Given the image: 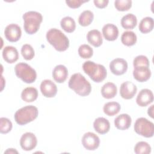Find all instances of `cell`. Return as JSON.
I'll list each match as a JSON object with an SVG mask.
<instances>
[{
	"label": "cell",
	"mask_w": 154,
	"mask_h": 154,
	"mask_svg": "<svg viewBox=\"0 0 154 154\" xmlns=\"http://www.w3.org/2000/svg\"><path fill=\"white\" fill-rule=\"evenodd\" d=\"M46 37L49 43L57 51H65L69 46V40L67 37L57 28H51L48 31Z\"/></svg>",
	"instance_id": "obj_1"
},
{
	"label": "cell",
	"mask_w": 154,
	"mask_h": 154,
	"mask_svg": "<svg viewBox=\"0 0 154 154\" xmlns=\"http://www.w3.org/2000/svg\"><path fill=\"white\" fill-rule=\"evenodd\" d=\"M69 87L81 96H88L91 91L90 82L79 73L71 76L69 81Z\"/></svg>",
	"instance_id": "obj_2"
},
{
	"label": "cell",
	"mask_w": 154,
	"mask_h": 154,
	"mask_svg": "<svg viewBox=\"0 0 154 154\" xmlns=\"http://www.w3.org/2000/svg\"><path fill=\"white\" fill-rule=\"evenodd\" d=\"M84 72L95 82L103 81L107 75L105 67L100 64H96L91 61H87L82 64Z\"/></svg>",
	"instance_id": "obj_3"
},
{
	"label": "cell",
	"mask_w": 154,
	"mask_h": 154,
	"mask_svg": "<svg viewBox=\"0 0 154 154\" xmlns=\"http://www.w3.org/2000/svg\"><path fill=\"white\" fill-rule=\"evenodd\" d=\"M22 17L24 21L23 28L25 32L28 34L37 32L43 20L41 13L35 11H29L24 13Z\"/></svg>",
	"instance_id": "obj_4"
},
{
	"label": "cell",
	"mask_w": 154,
	"mask_h": 154,
	"mask_svg": "<svg viewBox=\"0 0 154 154\" xmlns=\"http://www.w3.org/2000/svg\"><path fill=\"white\" fill-rule=\"evenodd\" d=\"M38 114V111L37 107L34 105H28L16 111L14 118L18 125H25L34 120Z\"/></svg>",
	"instance_id": "obj_5"
},
{
	"label": "cell",
	"mask_w": 154,
	"mask_h": 154,
	"mask_svg": "<svg viewBox=\"0 0 154 154\" xmlns=\"http://www.w3.org/2000/svg\"><path fill=\"white\" fill-rule=\"evenodd\" d=\"M14 72L17 78L27 84L34 82L37 78L35 70L25 63H17L14 67Z\"/></svg>",
	"instance_id": "obj_6"
},
{
	"label": "cell",
	"mask_w": 154,
	"mask_h": 154,
	"mask_svg": "<svg viewBox=\"0 0 154 154\" xmlns=\"http://www.w3.org/2000/svg\"><path fill=\"white\" fill-rule=\"evenodd\" d=\"M135 132L143 137L150 138L154 134L153 123L144 117L137 119L134 124Z\"/></svg>",
	"instance_id": "obj_7"
},
{
	"label": "cell",
	"mask_w": 154,
	"mask_h": 154,
	"mask_svg": "<svg viewBox=\"0 0 154 154\" xmlns=\"http://www.w3.org/2000/svg\"><path fill=\"white\" fill-rule=\"evenodd\" d=\"M82 144L87 150H94L99 146L100 140L94 133L88 132L83 135Z\"/></svg>",
	"instance_id": "obj_8"
},
{
	"label": "cell",
	"mask_w": 154,
	"mask_h": 154,
	"mask_svg": "<svg viewBox=\"0 0 154 154\" xmlns=\"http://www.w3.org/2000/svg\"><path fill=\"white\" fill-rule=\"evenodd\" d=\"M37 144V138L32 132L23 134L20 140V145L22 149L25 151L32 150L36 147Z\"/></svg>",
	"instance_id": "obj_9"
},
{
	"label": "cell",
	"mask_w": 154,
	"mask_h": 154,
	"mask_svg": "<svg viewBox=\"0 0 154 154\" xmlns=\"http://www.w3.org/2000/svg\"><path fill=\"white\" fill-rule=\"evenodd\" d=\"M4 35L7 40L11 42H16L18 41L21 37V28L17 24H9L5 28Z\"/></svg>",
	"instance_id": "obj_10"
},
{
	"label": "cell",
	"mask_w": 154,
	"mask_h": 154,
	"mask_svg": "<svg viewBox=\"0 0 154 154\" xmlns=\"http://www.w3.org/2000/svg\"><path fill=\"white\" fill-rule=\"evenodd\" d=\"M109 69L114 75H122L125 73L128 70V63L123 58H117L111 61Z\"/></svg>",
	"instance_id": "obj_11"
},
{
	"label": "cell",
	"mask_w": 154,
	"mask_h": 154,
	"mask_svg": "<svg viewBox=\"0 0 154 154\" xmlns=\"http://www.w3.org/2000/svg\"><path fill=\"white\" fill-rule=\"evenodd\" d=\"M137 91V86L131 81L123 82L120 88V94L125 99H131L134 97Z\"/></svg>",
	"instance_id": "obj_12"
},
{
	"label": "cell",
	"mask_w": 154,
	"mask_h": 154,
	"mask_svg": "<svg viewBox=\"0 0 154 154\" xmlns=\"http://www.w3.org/2000/svg\"><path fill=\"white\" fill-rule=\"evenodd\" d=\"M40 91L46 97H54L57 93L56 84L50 79L43 80L40 84Z\"/></svg>",
	"instance_id": "obj_13"
},
{
	"label": "cell",
	"mask_w": 154,
	"mask_h": 154,
	"mask_svg": "<svg viewBox=\"0 0 154 154\" xmlns=\"http://www.w3.org/2000/svg\"><path fill=\"white\" fill-rule=\"evenodd\" d=\"M153 101V94L152 91L147 88L142 89L138 94L136 102L138 105L144 107L152 103Z\"/></svg>",
	"instance_id": "obj_14"
},
{
	"label": "cell",
	"mask_w": 154,
	"mask_h": 154,
	"mask_svg": "<svg viewBox=\"0 0 154 154\" xmlns=\"http://www.w3.org/2000/svg\"><path fill=\"white\" fill-rule=\"evenodd\" d=\"M133 76L134 79L140 82L147 81L151 76V71L148 67L137 66L134 67L133 70Z\"/></svg>",
	"instance_id": "obj_15"
},
{
	"label": "cell",
	"mask_w": 154,
	"mask_h": 154,
	"mask_svg": "<svg viewBox=\"0 0 154 154\" xmlns=\"http://www.w3.org/2000/svg\"><path fill=\"white\" fill-rule=\"evenodd\" d=\"M102 34L106 40L114 41L119 36V29L115 25L107 23L102 28Z\"/></svg>",
	"instance_id": "obj_16"
},
{
	"label": "cell",
	"mask_w": 154,
	"mask_h": 154,
	"mask_svg": "<svg viewBox=\"0 0 154 154\" xmlns=\"http://www.w3.org/2000/svg\"><path fill=\"white\" fill-rule=\"evenodd\" d=\"M68 76V70L67 67L62 64L56 66L52 71L54 79L58 83L64 82Z\"/></svg>",
	"instance_id": "obj_17"
},
{
	"label": "cell",
	"mask_w": 154,
	"mask_h": 154,
	"mask_svg": "<svg viewBox=\"0 0 154 154\" xmlns=\"http://www.w3.org/2000/svg\"><path fill=\"white\" fill-rule=\"evenodd\" d=\"M132 119L128 114H122L114 119V125L119 130L128 129L131 125Z\"/></svg>",
	"instance_id": "obj_18"
},
{
	"label": "cell",
	"mask_w": 154,
	"mask_h": 154,
	"mask_svg": "<svg viewBox=\"0 0 154 154\" xmlns=\"http://www.w3.org/2000/svg\"><path fill=\"white\" fill-rule=\"evenodd\" d=\"M4 60L8 63H13L19 58V53L17 49L11 46H5L2 51Z\"/></svg>",
	"instance_id": "obj_19"
},
{
	"label": "cell",
	"mask_w": 154,
	"mask_h": 154,
	"mask_svg": "<svg viewBox=\"0 0 154 154\" xmlns=\"http://www.w3.org/2000/svg\"><path fill=\"white\" fill-rule=\"evenodd\" d=\"M94 130L100 134L107 133L110 129V123L109 121L104 117H98L95 119L93 123Z\"/></svg>",
	"instance_id": "obj_20"
},
{
	"label": "cell",
	"mask_w": 154,
	"mask_h": 154,
	"mask_svg": "<svg viewBox=\"0 0 154 154\" xmlns=\"http://www.w3.org/2000/svg\"><path fill=\"white\" fill-rule=\"evenodd\" d=\"M87 39L90 44L94 47H99L103 42L100 32L97 29H92L88 32Z\"/></svg>",
	"instance_id": "obj_21"
},
{
	"label": "cell",
	"mask_w": 154,
	"mask_h": 154,
	"mask_svg": "<svg viewBox=\"0 0 154 154\" xmlns=\"http://www.w3.org/2000/svg\"><path fill=\"white\" fill-rule=\"evenodd\" d=\"M117 88L116 85L111 82L105 83L101 88L102 96L105 99H112L117 94Z\"/></svg>",
	"instance_id": "obj_22"
},
{
	"label": "cell",
	"mask_w": 154,
	"mask_h": 154,
	"mask_svg": "<svg viewBox=\"0 0 154 154\" xmlns=\"http://www.w3.org/2000/svg\"><path fill=\"white\" fill-rule=\"evenodd\" d=\"M38 97L37 90L32 87H28L23 89L21 93V98L25 102H32Z\"/></svg>",
	"instance_id": "obj_23"
},
{
	"label": "cell",
	"mask_w": 154,
	"mask_h": 154,
	"mask_svg": "<svg viewBox=\"0 0 154 154\" xmlns=\"http://www.w3.org/2000/svg\"><path fill=\"white\" fill-rule=\"evenodd\" d=\"M137 24V17L132 13H128L123 16L121 19L122 26L126 29H131L134 28Z\"/></svg>",
	"instance_id": "obj_24"
},
{
	"label": "cell",
	"mask_w": 154,
	"mask_h": 154,
	"mask_svg": "<svg viewBox=\"0 0 154 154\" xmlns=\"http://www.w3.org/2000/svg\"><path fill=\"white\" fill-rule=\"evenodd\" d=\"M154 26V21L151 17H144L140 22L138 28L141 32L147 34L152 31Z\"/></svg>",
	"instance_id": "obj_25"
},
{
	"label": "cell",
	"mask_w": 154,
	"mask_h": 154,
	"mask_svg": "<svg viewBox=\"0 0 154 154\" xmlns=\"http://www.w3.org/2000/svg\"><path fill=\"white\" fill-rule=\"evenodd\" d=\"M137 40V37L135 33L131 31H127L123 32L121 35L122 43L127 46L134 45Z\"/></svg>",
	"instance_id": "obj_26"
},
{
	"label": "cell",
	"mask_w": 154,
	"mask_h": 154,
	"mask_svg": "<svg viewBox=\"0 0 154 154\" xmlns=\"http://www.w3.org/2000/svg\"><path fill=\"white\" fill-rule=\"evenodd\" d=\"M120 109V105L116 102H107L104 105L103 108L104 113L108 116H113L117 114Z\"/></svg>",
	"instance_id": "obj_27"
},
{
	"label": "cell",
	"mask_w": 154,
	"mask_h": 154,
	"mask_svg": "<svg viewBox=\"0 0 154 154\" xmlns=\"http://www.w3.org/2000/svg\"><path fill=\"white\" fill-rule=\"evenodd\" d=\"M61 27L67 32L71 33L75 30L76 23L74 19L70 16L63 17L60 21Z\"/></svg>",
	"instance_id": "obj_28"
},
{
	"label": "cell",
	"mask_w": 154,
	"mask_h": 154,
	"mask_svg": "<svg viewBox=\"0 0 154 154\" xmlns=\"http://www.w3.org/2000/svg\"><path fill=\"white\" fill-rule=\"evenodd\" d=\"M94 19L93 13L90 10H85L79 15L78 22L82 26H88Z\"/></svg>",
	"instance_id": "obj_29"
},
{
	"label": "cell",
	"mask_w": 154,
	"mask_h": 154,
	"mask_svg": "<svg viewBox=\"0 0 154 154\" xmlns=\"http://www.w3.org/2000/svg\"><path fill=\"white\" fill-rule=\"evenodd\" d=\"M134 152L137 154H148L151 152V147L147 142L140 141L135 144Z\"/></svg>",
	"instance_id": "obj_30"
},
{
	"label": "cell",
	"mask_w": 154,
	"mask_h": 154,
	"mask_svg": "<svg viewBox=\"0 0 154 154\" xmlns=\"http://www.w3.org/2000/svg\"><path fill=\"white\" fill-rule=\"evenodd\" d=\"M78 54L81 58L87 59L91 58L93 56V50L89 45L84 44L79 47Z\"/></svg>",
	"instance_id": "obj_31"
},
{
	"label": "cell",
	"mask_w": 154,
	"mask_h": 154,
	"mask_svg": "<svg viewBox=\"0 0 154 154\" xmlns=\"http://www.w3.org/2000/svg\"><path fill=\"white\" fill-rule=\"evenodd\" d=\"M21 54L23 58L26 60H32L35 55L33 48L29 44L23 45L21 48Z\"/></svg>",
	"instance_id": "obj_32"
},
{
	"label": "cell",
	"mask_w": 154,
	"mask_h": 154,
	"mask_svg": "<svg viewBox=\"0 0 154 154\" xmlns=\"http://www.w3.org/2000/svg\"><path fill=\"white\" fill-rule=\"evenodd\" d=\"M114 6L118 11H125L130 9L132 7L131 0H116L114 2Z\"/></svg>",
	"instance_id": "obj_33"
},
{
	"label": "cell",
	"mask_w": 154,
	"mask_h": 154,
	"mask_svg": "<svg viewBox=\"0 0 154 154\" xmlns=\"http://www.w3.org/2000/svg\"><path fill=\"white\" fill-rule=\"evenodd\" d=\"M13 125L11 122L6 117L0 119V132L1 134H7L11 131Z\"/></svg>",
	"instance_id": "obj_34"
},
{
	"label": "cell",
	"mask_w": 154,
	"mask_h": 154,
	"mask_svg": "<svg viewBox=\"0 0 154 154\" xmlns=\"http://www.w3.org/2000/svg\"><path fill=\"white\" fill-rule=\"evenodd\" d=\"M149 61L146 56L144 55H138L137 56L133 61L134 67L137 66H146L149 67Z\"/></svg>",
	"instance_id": "obj_35"
},
{
	"label": "cell",
	"mask_w": 154,
	"mask_h": 154,
	"mask_svg": "<svg viewBox=\"0 0 154 154\" xmlns=\"http://www.w3.org/2000/svg\"><path fill=\"white\" fill-rule=\"evenodd\" d=\"M87 0H66V3L67 5L72 8H79L83 3L88 2Z\"/></svg>",
	"instance_id": "obj_36"
},
{
	"label": "cell",
	"mask_w": 154,
	"mask_h": 154,
	"mask_svg": "<svg viewBox=\"0 0 154 154\" xmlns=\"http://www.w3.org/2000/svg\"><path fill=\"white\" fill-rule=\"evenodd\" d=\"M95 6L99 8H103L106 7L109 2L108 0H94L93 1Z\"/></svg>",
	"instance_id": "obj_37"
},
{
	"label": "cell",
	"mask_w": 154,
	"mask_h": 154,
	"mask_svg": "<svg viewBox=\"0 0 154 154\" xmlns=\"http://www.w3.org/2000/svg\"><path fill=\"white\" fill-rule=\"evenodd\" d=\"M153 105H151V106L148 109V111H147V114L152 117V118H153Z\"/></svg>",
	"instance_id": "obj_38"
},
{
	"label": "cell",
	"mask_w": 154,
	"mask_h": 154,
	"mask_svg": "<svg viewBox=\"0 0 154 154\" xmlns=\"http://www.w3.org/2000/svg\"><path fill=\"white\" fill-rule=\"evenodd\" d=\"M5 153H17L18 152L17 150H16L15 149H8L5 152Z\"/></svg>",
	"instance_id": "obj_39"
}]
</instances>
